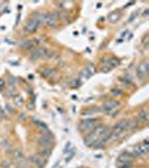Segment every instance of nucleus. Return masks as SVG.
Wrapping results in <instances>:
<instances>
[{"instance_id": "obj_1", "label": "nucleus", "mask_w": 149, "mask_h": 168, "mask_svg": "<svg viewBox=\"0 0 149 168\" xmlns=\"http://www.w3.org/2000/svg\"><path fill=\"white\" fill-rule=\"evenodd\" d=\"M120 105V102L117 101V100H110V101H107L102 105V111L104 113L109 114V116H113V113H118V108Z\"/></svg>"}, {"instance_id": "obj_2", "label": "nucleus", "mask_w": 149, "mask_h": 168, "mask_svg": "<svg viewBox=\"0 0 149 168\" xmlns=\"http://www.w3.org/2000/svg\"><path fill=\"white\" fill-rule=\"evenodd\" d=\"M148 149H149L148 139H145L141 144L136 145L135 147L132 148L131 154L133 155V157H141V156H144L145 154L148 152Z\"/></svg>"}, {"instance_id": "obj_3", "label": "nucleus", "mask_w": 149, "mask_h": 168, "mask_svg": "<svg viewBox=\"0 0 149 168\" xmlns=\"http://www.w3.org/2000/svg\"><path fill=\"white\" fill-rule=\"evenodd\" d=\"M98 124H99V120L98 119H87V120L81 121L79 128L83 132H90V131H92L94 128L97 127Z\"/></svg>"}, {"instance_id": "obj_4", "label": "nucleus", "mask_w": 149, "mask_h": 168, "mask_svg": "<svg viewBox=\"0 0 149 168\" xmlns=\"http://www.w3.org/2000/svg\"><path fill=\"white\" fill-rule=\"evenodd\" d=\"M37 141H38L39 145H43L44 147H49L54 142V138H53L52 134H49L48 131L45 130L41 137L37 138Z\"/></svg>"}, {"instance_id": "obj_5", "label": "nucleus", "mask_w": 149, "mask_h": 168, "mask_svg": "<svg viewBox=\"0 0 149 168\" xmlns=\"http://www.w3.org/2000/svg\"><path fill=\"white\" fill-rule=\"evenodd\" d=\"M133 155L129 151H123L121 154L119 155L118 157V161L117 163H127V164H131L132 160H133Z\"/></svg>"}, {"instance_id": "obj_6", "label": "nucleus", "mask_w": 149, "mask_h": 168, "mask_svg": "<svg viewBox=\"0 0 149 168\" xmlns=\"http://www.w3.org/2000/svg\"><path fill=\"white\" fill-rule=\"evenodd\" d=\"M44 24H46L48 27L55 28L57 27V19L54 14H46L44 18Z\"/></svg>"}, {"instance_id": "obj_7", "label": "nucleus", "mask_w": 149, "mask_h": 168, "mask_svg": "<svg viewBox=\"0 0 149 168\" xmlns=\"http://www.w3.org/2000/svg\"><path fill=\"white\" fill-rule=\"evenodd\" d=\"M39 27V25L37 24V21L35 20L34 18H29L25 25V30L27 33H35L37 30V28Z\"/></svg>"}, {"instance_id": "obj_8", "label": "nucleus", "mask_w": 149, "mask_h": 168, "mask_svg": "<svg viewBox=\"0 0 149 168\" xmlns=\"http://www.w3.org/2000/svg\"><path fill=\"white\" fill-rule=\"evenodd\" d=\"M149 71V65L147 62H142L139 64L138 69H137V75L140 77V79H144L147 74H148Z\"/></svg>"}, {"instance_id": "obj_9", "label": "nucleus", "mask_w": 149, "mask_h": 168, "mask_svg": "<svg viewBox=\"0 0 149 168\" xmlns=\"http://www.w3.org/2000/svg\"><path fill=\"white\" fill-rule=\"evenodd\" d=\"M30 161L35 163V165L38 168H44L46 166V159L43 158L42 156L39 155H35V156H31L30 157Z\"/></svg>"}, {"instance_id": "obj_10", "label": "nucleus", "mask_w": 149, "mask_h": 168, "mask_svg": "<svg viewBox=\"0 0 149 168\" xmlns=\"http://www.w3.org/2000/svg\"><path fill=\"white\" fill-rule=\"evenodd\" d=\"M44 49H45V48H35V49H33V52L30 53V59H33V61H36V59L43 57Z\"/></svg>"}, {"instance_id": "obj_11", "label": "nucleus", "mask_w": 149, "mask_h": 168, "mask_svg": "<svg viewBox=\"0 0 149 168\" xmlns=\"http://www.w3.org/2000/svg\"><path fill=\"white\" fill-rule=\"evenodd\" d=\"M137 120L140 123H147L148 122V112L146 110L139 111L138 114H137Z\"/></svg>"}, {"instance_id": "obj_12", "label": "nucleus", "mask_w": 149, "mask_h": 168, "mask_svg": "<svg viewBox=\"0 0 149 168\" xmlns=\"http://www.w3.org/2000/svg\"><path fill=\"white\" fill-rule=\"evenodd\" d=\"M12 160H14L15 163H17V164H19L20 161L24 160V152L21 150H19V149H16V150L12 152Z\"/></svg>"}, {"instance_id": "obj_13", "label": "nucleus", "mask_w": 149, "mask_h": 168, "mask_svg": "<svg viewBox=\"0 0 149 168\" xmlns=\"http://www.w3.org/2000/svg\"><path fill=\"white\" fill-rule=\"evenodd\" d=\"M38 45L36 39H29V41H25L24 44L21 45V47L25 48V49H35V47Z\"/></svg>"}, {"instance_id": "obj_14", "label": "nucleus", "mask_w": 149, "mask_h": 168, "mask_svg": "<svg viewBox=\"0 0 149 168\" xmlns=\"http://www.w3.org/2000/svg\"><path fill=\"white\" fill-rule=\"evenodd\" d=\"M111 137H112V129H109V128H107V129L104 130L103 134H102L100 137H99V139H100L101 141L105 142V141L110 140Z\"/></svg>"}, {"instance_id": "obj_15", "label": "nucleus", "mask_w": 149, "mask_h": 168, "mask_svg": "<svg viewBox=\"0 0 149 168\" xmlns=\"http://www.w3.org/2000/svg\"><path fill=\"white\" fill-rule=\"evenodd\" d=\"M97 139H98L97 136L94 134H92V132H90V134L85 137V139H84V144L87 145V146H93V144L95 142Z\"/></svg>"}, {"instance_id": "obj_16", "label": "nucleus", "mask_w": 149, "mask_h": 168, "mask_svg": "<svg viewBox=\"0 0 149 168\" xmlns=\"http://www.w3.org/2000/svg\"><path fill=\"white\" fill-rule=\"evenodd\" d=\"M107 128H108V127H105V126H103V124H98L97 127H95V128L93 129V130H92V134H94L98 138H99V137L101 136V134H103L104 130H105Z\"/></svg>"}, {"instance_id": "obj_17", "label": "nucleus", "mask_w": 149, "mask_h": 168, "mask_svg": "<svg viewBox=\"0 0 149 168\" xmlns=\"http://www.w3.org/2000/svg\"><path fill=\"white\" fill-rule=\"evenodd\" d=\"M52 155V148L51 147H43L39 150V156H42L43 158H48Z\"/></svg>"}, {"instance_id": "obj_18", "label": "nucleus", "mask_w": 149, "mask_h": 168, "mask_svg": "<svg viewBox=\"0 0 149 168\" xmlns=\"http://www.w3.org/2000/svg\"><path fill=\"white\" fill-rule=\"evenodd\" d=\"M100 111V109L99 108H97V106H93V108H90V109L85 110L83 112V116L84 117H91V116H95V114L98 113Z\"/></svg>"}, {"instance_id": "obj_19", "label": "nucleus", "mask_w": 149, "mask_h": 168, "mask_svg": "<svg viewBox=\"0 0 149 168\" xmlns=\"http://www.w3.org/2000/svg\"><path fill=\"white\" fill-rule=\"evenodd\" d=\"M55 71L53 69H43L41 70V74H42L44 77H51V76L54 75Z\"/></svg>"}, {"instance_id": "obj_20", "label": "nucleus", "mask_w": 149, "mask_h": 168, "mask_svg": "<svg viewBox=\"0 0 149 168\" xmlns=\"http://www.w3.org/2000/svg\"><path fill=\"white\" fill-rule=\"evenodd\" d=\"M33 18H34L35 20L37 21V24L41 26L42 24H44V18H45V15L42 14V13H36V14H35V16Z\"/></svg>"}, {"instance_id": "obj_21", "label": "nucleus", "mask_w": 149, "mask_h": 168, "mask_svg": "<svg viewBox=\"0 0 149 168\" xmlns=\"http://www.w3.org/2000/svg\"><path fill=\"white\" fill-rule=\"evenodd\" d=\"M91 75H92V73L90 72V71H89V69H84L83 71H82V72L80 73V77L82 80H87V79H90L91 77Z\"/></svg>"}, {"instance_id": "obj_22", "label": "nucleus", "mask_w": 149, "mask_h": 168, "mask_svg": "<svg viewBox=\"0 0 149 168\" xmlns=\"http://www.w3.org/2000/svg\"><path fill=\"white\" fill-rule=\"evenodd\" d=\"M120 19V14H119L118 11H115V13H111L109 15V20L111 23H115V21H118Z\"/></svg>"}, {"instance_id": "obj_23", "label": "nucleus", "mask_w": 149, "mask_h": 168, "mask_svg": "<svg viewBox=\"0 0 149 168\" xmlns=\"http://www.w3.org/2000/svg\"><path fill=\"white\" fill-rule=\"evenodd\" d=\"M24 104V98L20 95L14 96V105L15 106H21Z\"/></svg>"}, {"instance_id": "obj_24", "label": "nucleus", "mask_w": 149, "mask_h": 168, "mask_svg": "<svg viewBox=\"0 0 149 168\" xmlns=\"http://www.w3.org/2000/svg\"><path fill=\"white\" fill-rule=\"evenodd\" d=\"M138 127V123H137V121H129L128 120V129H131V130H135L136 128Z\"/></svg>"}, {"instance_id": "obj_25", "label": "nucleus", "mask_w": 149, "mask_h": 168, "mask_svg": "<svg viewBox=\"0 0 149 168\" xmlns=\"http://www.w3.org/2000/svg\"><path fill=\"white\" fill-rule=\"evenodd\" d=\"M53 53L52 51H48V49H44V54H43V57H45V59H51L53 56Z\"/></svg>"}, {"instance_id": "obj_26", "label": "nucleus", "mask_w": 149, "mask_h": 168, "mask_svg": "<svg viewBox=\"0 0 149 168\" xmlns=\"http://www.w3.org/2000/svg\"><path fill=\"white\" fill-rule=\"evenodd\" d=\"M1 168H12V164L9 160H4L1 163Z\"/></svg>"}, {"instance_id": "obj_27", "label": "nucleus", "mask_w": 149, "mask_h": 168, "mask_svg": "<svg viewBox=\"0 0 149 168\" xmlns=\"http://www.w3.org/2000/svg\"><path fill=\"white\" fill-rule=\"evenodd\" d=\"M71 149H72V144H71V142H67V144L65 145V148H64V152H67V151H71Z\"/></svg>"}, {"instance_id": "obj_28", "label": "nucleus", "mask_w": 149, "mask_h": 168, "mask_svg": "<svg viewBox=\"0 0 149 168\" xmlns=\"http://www.w3.org/2000/svg\"><path fill=\"white\" fill-rule=\"evenodd\" d=\"M36 126H38L41 129H43V130L45 131L47 130V127H46L45 124H44V122H41V121H37V123H36Z\"/></svg>"}, {"instance_id": "obj_29", "label": "nucleus", "mask_w": 149, "mask_h": 168, "mask_svg": "<svg viewBox=\"0 0 149 168\" xmlns=\"http://www.w3.org/2000/svg\"><path fill=\"white\" fill-rule=\"evenodd\" d=\"M71 85H72L73 88H77V86L80 85V82H79L77 80H74L73 82H71Z\"/></svg>"}, {"instance_id": "obj_30", "label": "nucleus", "mask_w": 149, "mask_h": 168, "mask_svg": "<svg viewBox=\"0 0 149 168\" xmlns=\"http://www.w3.org/2000/svg\"><path fill=\"white\" fill-rule=\"evenodd\" d=\"M148 39H149V35H145L144 38H142V43H144V45L148 44Z\"/></svg>"}, {"instance_id": "obj_31", "label": "nucleus", "mask_w": 149, "mask_h": 168, "mask_svg": "<svg viewBox=\"0 0 149 168\" xmlns=\"http://www.w3.org/2000/svg\"><path fill=\"white\" fill-rule=\"evenodd\" d=\"M74 156V151L71 150V154H69V156H67V158H66V163H69V160H71V158Z\"/></svg>"}, {"instance_id": "obj_32", "label": "nucleus", "mask_w": 149, "mask_h": 168, "mask_svg": "<svg viewBox=\"0 0 149 168\" xmlns=\"http://www.w3.org/2000/svg\"><path fill=\"white\" fill-rule=\"evenodd\" d=\"M136 16H137V13H135V14L132 15V17H130V18H129L128 23H131V21L133 20V19H135V18H136Z\"/></svg>"}, {"instance_id": "obj_33", "label": "nucleus", "mask_w": 149, "mask_h": 168, "mask_svg": "<svg viewBox=\"0 0 149 168\" xmlns=\"http://www.w3.org/2000/svg\"><path fill=\"white\" fill-rule=\"evenodd\" d=\"M119 168H133L132 165H127V166H123V167H119Z\"/></svg>"}, {"instance_id": "obj_34", "label": "nucleus", "mask_w": 149, "mask_h": 168, "mask_svg": "<svg viewBox=\"0 0 149 168\" xmlns=\"http://www.w3.org/2000/svg\"><path fill=\"white\" fill-rule=\"evenodd\" d=\"M20 119H21V120H23V119H26V116H25V113H21Z\"/></svg>"}, {"instance_id": "obj_35", "label": "nucleus", "mask_w": 149, "mask_h": 168, "mask_svg": "<svg viewBox=\"0 0 149 168\" xmlns=\"http://www.w3.org/2000/svg\"><path fill=\"white\" fill-rule=\"evenodd\" d=\"M2 86H4V81L0 80V88H2Z\"/></svg>"}, {"instance_id": "obj_36", "label": "nucleus", "mask_w": 149, "mask_h": 168, "mask_svg": "<svg viewBox=\"0 0 149 168\" xmlns=\"http://www.w3.org/2000/svg\"><path fill=\"white\" fill-rule=\"evenodd\" d=\"M79 168H87V167H79Z\"/></svg>"}]
</instances>
